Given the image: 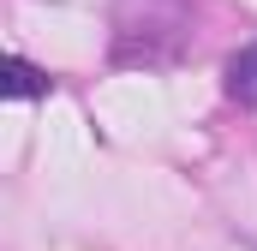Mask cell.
I'll list each match as a JSON object with an SVG mask.
<instances>
[{
  "instance_id": "cell-1",
  "label": "cell",
  "mask_w": 257,
  "mask_h": 251,
  "mask_svg": "<svg viewBox=\"0 0 257 251\" xmlns=\"http://www.w3.org/2000/svg\"><path fill=\"white\" fill-rule=\"evenodd\" d=\"M192 30V0H120L114 6V66H174Z\"/></svg>"
},
{
  "instance_id": "cell-3",
  "label": "cell",
  "mask_w": 257,
  "mask_h": 251,
  "mask_svg": "<svg viewBox=\"0 0 257 251\" xmlns=\"http://www.w3.org/2000/svg\"><path fill=\"white\" fill-rule=\"evenodd\" d=\"M0 96H6V102H36V96H54V72L30 66L24 54H6V78H0Z\"/></svg>"
},
{
  "instance_id": "cell-2",
  "label": "cell",
  "mask_w": 257,
  "mask_h": 251,
  "mask_svg": "<svg viewBox=\"0 0 257 251\" xmlns=\"http://www.w3.org/2000/svg\"><path fill=\"white\" fill-rule=\"evenodd\" d=\"M221 96L233 108H257V36L227 54V66H221Z\"/></svg>"
}]
</instances>
